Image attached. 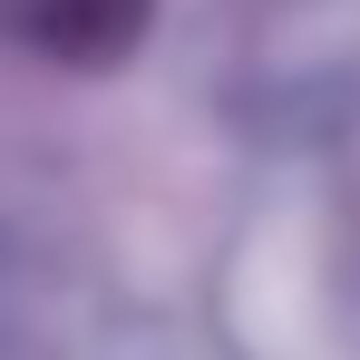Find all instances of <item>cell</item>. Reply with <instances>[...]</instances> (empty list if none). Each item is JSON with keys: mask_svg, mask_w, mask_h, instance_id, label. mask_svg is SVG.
<instances>
[{"mask_svg": "<svg viewBox=\"0 0 360 360\" xmlns=\"http://www.w3.org/2000/svg\"><path fill=\"white\" fill-rule=\"evenodd\" d=\"M136 20H146V0H20V39L68 49V59H108V49H127Z\"/></svg>", "mask_w": 360, "mask_h": 360, "instance_id": "cell-1", "label": "cell"}]
</instances>
